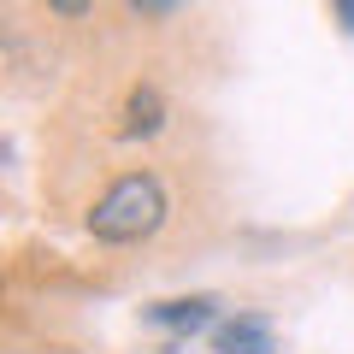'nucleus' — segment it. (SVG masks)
I'll list each match as a JSON object with an SVG mask.
<instances>
[{
  "label": "nucleus",
  "instance_id": "nucleus-1",
  "mask_svg": "<svg viewBox=\"0 0 354 354\" xmlns=\"http://www.w3.org/2000/svg\"><path fill=\"white\" fill-rule=\"evenodd\" d=\"M160 225H165V189H160V177H148V171L118 177L113 189L88 207V236L95 242H142Z\"/></svg>",
  "mask_w": 354,
  "mask_h": 354
},
{
  "label": "nucleus",
  "instance_id": "nucleus-2",
  "mask_svg": "<svg viewBox=\"0 0 354 354\" xmlns=\"http://www.w3.org/2000/svg\"><path fill=\"white\" fill-rule=\"evenodd\" d=\"M213 348L218 354H272L278 342H272V325L260 313H236V319H225L213 330Z\"/></svg>",
  "mask_w": 354,
  "mask_h": 354
},
{
  "label": "nucleus",
  "instance_id": "nucleus-5",
  "mask_svg": "<svg viewBox=\"0 0 354 354\" xmlns=\"http://www.w3.org/2000/svg\"><path fill=\"white\" fill-rule=\"evenodd\" d=\"M124 6H130L136 18H171L177 6H183V0H124Z\"/></svg>",
  "mask_w": 354,
  "mask_h": 354
},
{
  "label": "nucleus",
  "instance_id": "nucleus-4",
  "mask_svg": "<svg viewBox=\"0 0 354 354\" xmlns=\"http://www.w3.org/2000/svg\"><path fill=\"white\" fill-rule=\"evenodd\" d=\"M160 124H165V101H160V88H153V83L130 88V101H124V136H153Z\"/></svg>",
  "mask_w": 354,
  "mask_h": 354
},
{
  "label": "nucleus",
  "instance_id": "nucleus-6",
  "mask_svg": "<svg viewBox=\"0 0 354 354\" xmlns=\"http://www.w3.org/2000/svg\"><path fill=\"white\" fill-rule=\"evenodd\" d=\"M48 6H53V12H59V18H83L88 6H95V0H48Z\"/></svg>",
  "mask_w": 354,
  "mask_h": 354
},
{
  "label": "nucleus",
  "instance_id": "nucleus-3",
  "mask_svg": "<svg viewBox=\"0 0 354 354\" xmlns=\"http://www.w3.org/2000/svg\"><path fill=\"white\" fill-rule=\"evenodd\" d=\"M213 295H189V301H160V307H148V319L160 330H177V337H183V330H207L213 325Z\"/></svg>",
  "mask_w": 354,
  "mask_h": 354
},
{
  "label": "nucleus",
  "instance_id": "nucleus-7",
  "mask_svg": "<svg viewBox=\"0 0 354 354\" xmlns=\"http://www.w3.org/2000/svg\"><path fill=\"white\" fill-rule=\"evenodd\" d=\"M330 6H337V24L354 36V0H330Z\"/></svg>",
  "mask_w": 354,
  "mask_h": 354
}]
</instances>
